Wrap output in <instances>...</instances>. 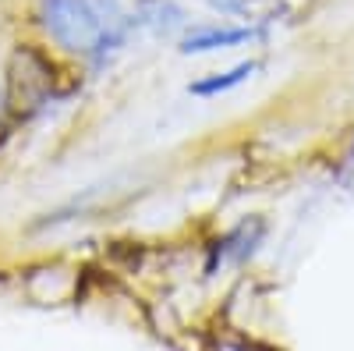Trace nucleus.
<instances>
[{"label": "nucleus", "mask_w": 354, "mask_h": 351, "mask_svg": "<svg viewBox=\"0 0 354 351\" xmlns=\"http://www.w3.org/2000/svg\"><path fill=\"white\" fill-rule=\"evenodd\" d=\"M43 25L61 46L82 50V53H93L106 43H117L106 28L103 11L93 0H43Z\"/></svg>", "instance_id": "1"}, {"label": "nucleus", "mask_w": 354, "mask_h": 351, "mask_svg": "<svg viewBox=\"0 0 354 351\" xmlns=\"http://www.w3.org/2000/svg\"><path fill=\"white\" fill-rule=\"evenodd\" d=\"M255 33L252 28H209V33H195L188 36V43L181 46L185 53H202V50H220V46H234V43H245Z\"/></svg>", "instance_id": "2"}, {"label": "nucleus", "mask_w": 354, "mask_h": 351, "mask_svg": "<svg viewBox=\"0 0 354 351\" xmlns=\"http://www.w3.org/2000/svg\"><path fill=\"white\" fill-rule=\"evenodd\" d=\"M252 71H255V64H238V68L227 71V75H216V78H209V82H195V85H192V93H195V96H216V93H227V89H234L238 82H245Z\"/></svg>", "instance_id": "3"}, {"label": "nucleus", "mask_w": 354, "mask_h": 351, "mask_svg": "<svg viewBox=\"0 0 354 351\" xmlns=\"http://www.w3.org/2000/svg\"><path fill=\"white\" fill-rule=\"evenodd\" d=\"M0 103H4V96H0Z\"/></svg>", "instance_id": "4"}]
</instances>
